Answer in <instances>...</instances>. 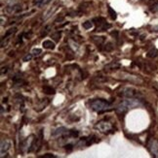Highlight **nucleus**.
Returning a JSON list of instances; mask_svg holds the SVG:
<instances>
[{
	"mask_svg": "<svg viewBox=\"0 0 158 158\" xmlns=\"http://www.w3.org/2000/svg\"><path fill=\"white\" fill-rule=\"evenodd\" d=\"M22 10V7L17 3H13L9 5L8 7H6V12H7L8 14H16L18 12H20Z\"/></svg>",
	"mask_w": 158,
	"mask_h": 158,
	"instance_id": "0eeeda50",
	"label": "nucleus"
},
{
	"mask_svg": "<svg viewBox=\"0 0 158 158\" xmlns=\"http://www.w3.org/2000/svg\"><path fill=\"white\" fill-rule=\"evenodd\" d=\"M52 37L55 40H56V41H59L60 40V32H56V33L52 34Z\"/></svg>",
	"mask_w": 158,
	"mask_h": 158,
	"instance_id": "412c9836",
	"label": "nucleus"
},
{
	"mask_svg": "<svg viewBox=\"0 0 158 158\" xmlns=\"http://www.w3.org/2000/svg\"><path fill=\"white\" fill-rule=\"evenodd\" d=\"M90 107L93 111L97 112V113H102V112H106V111H109L112 109V106L109 102L102 100V99H97V100H93L90 103Z\"/></svg>",
	"mask_w": 158,
	"mask_h": 158,
	"instance_id": "f03ea898",
	"label": "nucleus"
},
{
	"mask_svg": "<svg viewBox=\"0 0 158 158\" xmlns=\"http://www.w3.org/2000/svg\"><path fill=\"white\" fill-rule=\"evenodd\" d=\"M32 56H33V54H32V53H27V56H23V61H25V62L30 61V60L32 59Z\"/></svg>",
	"mask_w": 158,
	"mask_h": 158,
	"instance_id": "2eb2a0df",
	"label": "nucleus"
},
{
	"mask_svg": "<svg viewBox=\"0 0 158 158\" xmlns=\"http://www.w3.org/2000/svg\"><path fill=\"white\" fill-rule=\"evenodd\" d=\"M43 90H44V92L47 93V94H55V89L52 87H43Z\"/></svg>",
	"mask_w": 158,
	"mask_h": 158,
	"instance_id": "f8f14e48",
	"label": "nucleus"
},
{
	"mask_svg": "<svg viewBox=\"0 0 158 158\" xmlns=\"http://www.w3.org/2000/svg\"><path fill=\"white\" fill-rule=\"evenodd\" d=\"M82 26L84 29H91L93 27V23L91 21H85V22H83Z\"/></svg>",
	"mask_w": 158,
	"mask_h": 158,
	"instance_id": "4468645a",
	"label": "nucleus"
},
{
	"mask_svg": "<svg viewBox=\"0 0 158 158\" xmlns=\"http://www.w3.org/2000/svg\"><path fill=\"white\" fill-rule=\"evenodd\" d=\"M157 56V51L156 50H152V51H150L148 54V57H154Z\"/></svg>",
	"mask_w": 158,
	"mask_h": 158,
	"instance_id": "aec40b11",
	"label": "nucleus"
},
{
	"mask_svg": "<svg viewBox=\"0 0 158 158\" xmlns=\"http://www.w3.org/2000/svg\"><path fill=\"white\" fill-rule=\"evenodd\" d=\"M108 13H109V15H110V17H111L112 20H115V19H116V13H115V12L113 11V9H112L111 7H108Z\"/></svg>",
	"mask_w": 158,
	"mask_h": 158,
	"instance_id": "f3484780",
	"label": "nucleus"
},
{
	"mask_svg": "<svg viewBox=\"0 0 158 158\" xmlns=\"http://www.w3.org/2000/svg\"><path fill=\"white\" fill-rule=\"evenodd\" d=\"M42 46H43L44 48H47V50H54L56 45H55V43L52 42L51 40H46L42 43Z\"/></svg>",
	"mask_w": 158,
	"mask_h": 158,
	"instance_id": "9d476101",
	"label": "nucleus"
},
{
	"mask_svg": "<svg viewBox=\"0 0 158 158\" xmlns=\"http://www.w3.org/2000/svg\"><path fill=\"white\" fill-rule=\"evenodd\" d=\"M143 106L142 102L137 98H127L123 102H121L120 104L116 107V110L119 113H125L131 109H135L138 107Z\"/></svg>",
	"mask_w": 158,
	"mask_h": 158,
	"instance_id": "f257e3e1",
	"label": "nucleus"
},
{
	"mask_svg": "<svg viewBox=\"0 0 158 158\" xmlns=\"http://www.w3.org/2000/svg\"><path fill=\"white\" fill-rule=\"evenodd\" d=\"M68 135H69V136H70V137L75 138V137H77V136H78V132H77L76 130H69V131L68 132Z\"/></svg>",
	"mask_w": 158,
	"mask_h": 158,
	"instance_id": "a211bd4d",
	"label": "nucleus"
},
{
	"mask_svg": "<svg viewBox=\"0 0 158 158\" xmlns=\"http://www.w3.org/2000/svg\"><path fill=\"white\" fill-rule=\"evenodd\" d=\"M42 52V50L41 48H33L31 53L33 54V56H39V54Z\"/></svg>",
	"mask_w": 158,
	"mask_h": 158,
	"instance_id": "6ab92c4d",
	"label": "nucleus"
},
{
	"mask_svg": "<svg viewBox=\"0 0 158 158\" xmlns=\"http://www.w3.org/2000/svg\"><path fill=\"white\" fill-rule=\"evenodd\" d=\"M41 158H55V157H57L56 155H54V154H51V153H47V154H44L43 156H40Z\"/></svg>",
	"mask_w": 158,
	"mask_h": 158,
	"instance_id": "4be33fe9",
	"label": "nucleus"
},
{
	"mask_svg": "<svg viewBox=\"0 0 158 158\" xmlns=\"http://www.w3.org/2000/svg\"><path fill=\"white\" fill-rule=\"evenodd\" d=\"M17 31V28L16 27H14V28H10L7 32H6V34H5V36L3 37V39L2 40H4V39H9L8 37H11L12 35H13L15 32Z\"/></svg>",
	"mask_w": 158,
	"mask_h": 158,
	"instance_id": "9b49d317",
	"label": "nucleus"
},
{
	"mask_svg": "<svg viewBox=\"0 0 158 158\" xmlns=\"http://www.w3.org/2000/svg\"><path fill=\"white\" fill-rule=\"evenodd\" d=\"M50 1L51 0H37V1L35 2V4H36V6H38V7H42V6L48 4Z\"/></svg>",
	"mask_w": 158,
	"mask_h": 158,
	"instance_id": "ddd939ff",
	"label": "nucleus"
},
{
	"mask_svg": "<svg viewBox=\"0 0 158 158\" xmlns=\"http://www.w3.org/2000/svg\"><path fill=\"white\" fill-rule=\"evenodd\" d=\"M34 136L31 135V136H29L25 142L23 143L22 145V148L23 151H31L32 150V148L34 147Z\"/></svg>",
	"mask_w": 158,
	"mask_h": 158,
	"instance_id": "20e7f679",
	"label": "nucleus"
},
{
	"mask_svg": "<svg viewBox=\"0 0 158 158\" xmlns=\"http://www.w3.org/2000/svg\"><path fill=\"white\" fill-rule=\"evenodd\" d=\"M96 128H98L102 132H106L111 129V124L106 122V121H100V122L96 125Z\"/></svg>",
	"mask_w": 158,
	"mask_h": 158,
	"instance_id": "423d86ee",
	"label": "nucleus"
},
{
	"mask_svg": "<svg viewBox=\"0 0 158 158\" xmlns=\"http://www.w3.org/2000/svg\"><path fill=\"white\" fill-rule=\"evenodd\" d=\"M68 132H69V130L64 128V127H60V128H57L55 130L51 135L53 137H59V136H63L64 134H68Z\"/></svg>",
	"mask_w": 158,
	"mask_h": 158,
	"instance_id": "1a4fd4ad",
	"label": "nucleus"
},
{
	"mask_svg": "<svg viewBox=\"0 0 158 158\" xmlns=\"http://www.w3.org/2000/svg\"><path fill=\"white\" fill-rule=\"evenodd\" d=\"M148 148L153 156L158 157V140H151L148 144Z\"/></svg>",
	"mask_w": 158,
	"mask_h": 158,
	"instance_id": "39448f33",
	"label": "nucleus"
},
{
	"mask_svg": "<svg viewBox=\"0 0 158 158\" xmlns=\"http://www.w3.org/2000/svg\"><path fill=\"white\" fill-rule=\"evenodd\" d=\"M119 67V64L118 63H110V64H108L106 66V69H114V68H118Z\"/></svg>",
	"mask_w": 158,
	"mask_h": 158,
	"instance_id": "dca6fc26",
	"label": "nucleus"
},
{
	"mask_svg": "<svg viewBox=\"0 0 158 158\" xmlns=\"http://www.w3.org/2000/svg\"><path fill=\"white\" fill-rule=\"evenodd\" d=\"M152 11H158V3H156L154 6H152Z\"/></svg>",
	"mask_w": 158,
	"mask_h": 158,
	"instance_id": "5701e85b",
	"label": "nucleus"
},
{
	"mask_svg": "<svg viewBox=\"0 0 158 158\" xmlns=\"http://www.w3.org/2000/svg\"><path fill=\"white\" fill-rule=\"evenodd\" d=\"M119 95L126 97V98H139V97H141L139 91L133 87H123L120 90Z\"/></svg>",
	"mask_w": 158,
	"mask_h": 158,
	"instance_id": "7ed1b4c3",
	"label": "nucleus"
},
{
	"mask_svg": "<svg viewBox=\"0 0 158 158\" xmlns=\"http://www.w3.org/2000/svg\"><path fill=\"white\" fill-rule=\"evenodd\" d=\"M11 143L9 140H2L1 141V156H4V153H6L10 148Z\"/></svg>",
	"mask_w": 158,
	"mask_h": 158,
	"instance_id": "6e6552de",
	"label": "nucleus"
}]
</instances>
